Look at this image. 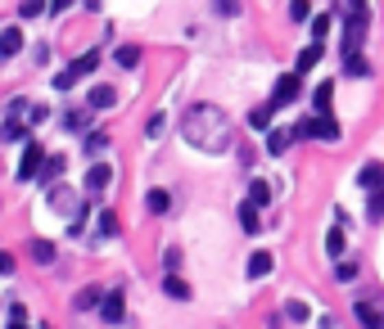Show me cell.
Instances as JSON below:
<instances>
[{
    "label": "cell",
    "instance_id": "obj_5",
    "mask_svg": "<svg viewBox=\"0 0 384 329\" xmlns=\"http://www.w3.org/2000/svg\"><path fill=\"white\" fill-rule=\"evenodd\" d=\"M50 208L55 212H64V217H77V189H68V185H50Z\"/></svg>",
    "mask_w": 384,
    "mask_h": 329
},
{
    "label": "cell",
    "instance_id": "obj_35",
    "mask_svg": "<svg viewBox=\"0 0 384 329\" xmlns=\"http://www.w3.org/2000/svg\"><path fill=\"white\" fill-rule=\"evenodd\" d=\"M285 320H307V307H303V302H289V307H285Z\"/></svg>",
    "mask_w": 384,
    "mask_h": 329
},
{
    "label": "cell",
    "instance_id": "obj_20",
    "mask_svg": "<svg viewBox=\"0 0 384 329\" xmlns=\"http://www.w3.org/2000/svg\"><path fill=\"white\" fill-rule=\"evenodd\" d=\"M32 257H36V262H41V266H50V262H55V244L36 239V244H32Z\"/></svg>",
    "mask_w": 384,
    "mask_h": 329
},
{
    "label": "cell",
    "instance_id": "obj_15",
    "mask_svg": "<svg viewBox=\"0 0 384 329\" xmlns=\"http://www.w3.org/2000/svg\"><path fill=\"white\" fill-rule=\"evenodd\" d=\"M357 181H362L366 189H375V185H384V167L380 163H371V167H362V172H357Z\"/></svg>",
    "mask_w": 384,
    "mask_h": 329
},
{
    "label": "cell",
    "instance_id": "obj_25",
    "mask_svg": "<svg viewBox=\"0 0 384 329\" xmlns=\"http://www.w3.org/2000/svg\"><path fill=\"white\" fill-rule=\"evenodd\" d=\"M163 131H167V113H154V118H149V127H145V135H149V140H158Z\"/></svg>",
    "mask_w": 384,
    "mask_h": 329
},
{
    "label": "cell",
    "instance_id": "obj_9",
    "mask_svg": "<svg viewBox=\"0 0 384 329\" xmlns=\"http://www.w3.org/2000/svg\"><path fill=\"white\" fill-rule=\"evenodd\" d=\"M113 104H118L113 86H91V109H113Z\"/></svg>",
    "mask_w": 384,
    "mask_h": 329
},
{
    "label": "cell",
    "instance_id": "obj_42",
    "mask_svg": "<svg viewBox=\"0 0 384 329\" xmlns=\"http://www.w3.org/2000/svg\"><path fill=\"white\" fill-rule=\"evenodd\" d=\"M10 329H27V325H23V320H14V325H10Z\"/></svg>",
    "mask_w": 384,
    "mask_h": 329
},
{
    "label": "cell",
    "instance_id": "obj_23",
    "mask_svg": "<svg viewBox=\"0 0 384 329\" xmlns=\"http://www.w3.org/2000/svg\"><path fill=\"white\" fill-rule=\"evenodd\" d=\"M163 293H172V298H190V289H186V280H176V275H163Z\"/></svg>",
    "mask_w": 384,
    "mask_h": 329
},
{
    "label": "cell",
    "instance_id": "obj_10",
    "mask_svg": "<svg viewBox=\"0 0 384 329\" xmlns=\"http://www.w3.org/2000/svg\"><path fill=\"white\" fill-rule=\"evenodd\" d=\"M357 320H362L366 329H384V311H375L371 302H366V298H362V302H357Z\"/></svg>",
    "mask_w": 384,
    "mask_h": 329
},
{
    "label": "cell",
    "instance_id": "obj_7",
    "mask_svg": "<svg viewBox=\"0 0 384 329\" xmlns=\"http://www.w3.org/2000/svg\"><path fill=\"white\" fill-rule=\"evenodd\" d=\"M109 181H113V167L109 163H91L86 167V189H95V194H99V189H109Z\"/></svg>",
    "mask_w": 384,
    "mask_h": 329
},
{
    "label": "cell",
    "instance_id": "obj_3",
    "mask_svg": "<svg viewBox=\"0 0 384 329\" xmlns=\"http://www.w3.org/2000/svg\"><path fill=\"white\" fill-rule=\"evenodd\" d=\"M294 135H303V140L307 135H312V140H339V122L335 118H303L294 127Z\"/></svg>",
    "mask_w": 384,
    "mask_h": 329
},
{
    "label": "cell",
    "instance_id": "obj_18",
    "mask_svg": "<svg viewBox=\"0 0 384 329\" xmlns=\"http://www.w3.org/2000/svg\"><path fill=\"white\" fill-rule=\"evenodd\" d=\"M240 226L249 235H258V208H253V203H240Z\"/></svg>",
    "mask_w": 384,
    "mask_h": 329
},
{
    "label": "cell",
    "instance_id": "obj_37",
    "mask_svg": "<svg viewBox=\"0 0 384 329\" xmlns=\"http://www.w3.org/2000/svg\"><path fill=\"white\" fill-rule=\"evenodd\" d=\"M312 32H317V41L330 32V18H326V14H317V18H312Z\"/></svg>",
    "mask_w": 384,
    "mask_h": 329
},
{
    "label": "cell",
    "instance_id": "obj_6",
    "mask_svg": "<svg viewBox=\"0 0 384 329\" xmlns=\"http://www.w3.org/2000/svg\"><path fill=\"white\" fill-rule=\"evenodd\" d=\"M298 99V73H285V77H276V90H272V109Z\"/></svg>",
    "mask_w": 384,
    "mask_h": 329
},
{
    "label": "cell",
    "instance_id": "obj_34",
    "mask_svg": "<svg viewBox=\"0 0 384 329\" xmlns=\"http://www.w3.org/2000/svg\"><path fill=\"white\" fill-rule=\"evenodd\" d=\"M36 14H45V5H36V0H27V5H19V18H36Z\"/></svg>",
    "mask_w": 384,
    "mask_h": 329
},
{
    "label": "cell",
    "instance_id": "obj_4",
    "mask_svg": "<svg viewBox=\"0 0 384 329\" xmlns=\"http://www.w3.org/2000/svg\"><path fill=\"white\" fill-rule=\"evenodd\" d=\"M41 163H45L41 144H36V140H27V144H23V163H19V181H32V176L41 172Z\"/></svg>",
    "mask_w": 384,
    "mask_h": 329
},
{
    "label": "cell",
    "instance_id": "obj_17",
    "mask_svg": "<svg viewBox=\"0 0 384 329\" xmlns=\"http://www.w3.org/2000/svg\"><path fill=\"white\" fill-rule=\"evenodd\" d=\"M249 203H253V208L272 203V185H267V181H253V185H249Z\"/></svg>",
    "mask_w": 384,
    "mask_h": 329
},
{
    "label": "cell",
    "instance_id": "obj_26",
    "mask_svg": "<svg viewBox=\"0 0 384 329\" xmlns=\"http://www.w3.org/2000/svg\"><path fill=\"white\" fill-rule=\"evenodd\" d=\"M45 181H59V176H64V154H55V158H45Z\"/></svg>",
    "mask_w": 384,
    "mask_h": 329
},
{
    "label": "cell",
    "instance_id": "obj_19",
    "mask_svg": "<svg viewBox=\"0 0 384 329\" xmlns=\"http://www.w3.org/2000/svg\"><path fill=\"white\" fill-rule=\"evenodd\" d=\"M326 252L335 257V262H344V231H330L326 235Z\"/></svg>",
    "mask_w": 384,
    "mask_h": 329
},
{
    "label": "cell",
    "instance_id": "obj_16",
    "mask_svg": "<svg viewBox=\"0 0 384 329\" xmlns=\"http://www.w3.org/2000/svg\"><path fill=\"white\" fill-rule=\"evenodd\" d=\"M312 99H317V118H330V99H335L330 81H321V86H317V95H312Z\"/></svg>",
    "mask_w": 384,
    "mask_h": 329
},
{
    "label": "cell",
    "instance_id": "obj_8",
    "mask_svg": "<svg viewBox=\"0 0 384 329\" xmlns=\"http://www.w3.org/2000/svg\"><path fill=\"white\" fill-rule=\"evenodd\" d=\"M23 50V32L19 27H5V32H0V55L10 59V55H19Z\"/></svg>",
    "mask_w": 384,
    "mask_h": 329
},
{
    "label": "cell",
    "instance_id": "obj_1",
    "mask_svg": "<svg viewBox=\"0 0 384 329\" xmlns=\"http://www.w3.org/2000/svg\"><path fill=\"white\" fill-rule=\"evenodd\" d=\"M181 135L195 144L199 154H226L230 140H235V127H230L226 109H217V104H190L186 122H181Z\"/></svg>",
    "mask_w": 384,
    "mask_h": 329
},
{
    "label": "cell",
    "instance_id": "obj_24",
    "mask_svg": "<svg viewBox=\"0 0 384 329\" xmlns=\"http://www.w3.org/2000/svg\"><path fill=\"white\" fill-rule=\"evenodd\" d=\"M99 302H104V298H99V289H82V293H77V307H82V311L99 307Z\"/></svg>",
    "mask_w": 384,
    "mask_h": 329
},
{
    "label": "cell",
    "instance_id": "obj_14",
    "mask_svg": "<svg viewBox=\"0 0 384 329\" xmlns=\"http://www.w3.org/2000/svg\"><path fill=\"white\" fill-rule=\"evenodd\" d=\"M272 266H276V262H272V252H253V257H249V275H253V280H263Z\"/></svg>",
    "mask_w": 384,
    "mask_h": 329
},
{
    "label": "cell",
    "instance_id": "obj_11",
    "mask_svg": "<svg viewBox=\"0 0 384 329\" xmlns=\"http://www.w3.org/2000/svg\"><path fill=\"white\" fill-rule=\"evenodd\" d=\"M317 64H321V41H312V45H307V50H298V68H294V73H298V77H303L307 68H317Z\"/></svg>",
    "mask_w": 384,
    "mask_h": 329
},
{
    "label": "cell",
    "instance_id": "obj_36",
    "mask_svg": "<svg viewBox=\"0 0 384 329\" xmlns=\"http://www.w3.org/2000/svg\"><path fill=\"white\" fill-rule=\"evenodd\" d=\"M307 14H312V10H307V0H294V5H289V18H298V23H303Z\"/></svg>",
    "mask_w": 384,
    "mask_h": 329
},
{
    "label": "cell",
    "instance_id": "obj_2",
    "mask_svg": "<svg viewBox=\"0 0 384 329\" xmlns=\"http://www.w3.org/2000/svg\"><path fill=\"white\" fill-rule=\"evenodd\" d=\"M366 27H371V10L366 5H348L344 10V59H362Z\"/></svg>",
    "mask_w": 384,
    "mask_h": 329
},
{
    "label": "cell",
    "instance_id": "obj_40",
    "mask_svg": "<svg viewBox=\"0 0 384 329\" xmlns=\"http://www.w3.org/2000/svg\"><path fill=\"white\" fill-rule=\"evenodd\" d=\"M73 81H77V77H73V73H68V68H64V73H59V77H55V86H59V90H68V86H73Z\"/></svg>",
    "mask_w": 384,
    "mask_h": 329
},
{
    "label": "cell",
    "instance_id": "obj_28",
    "mask_svg": "<svg viewBox=\"0 0 384 329\" xmlns=\"http://www.w3.org/2000/svg\"><path fill=\"white\" fill-rule=\"evenodd\" d=\"M335 280H339V285L357 280V266H352V262H335Z\"/></svg>",
    "mask_w": 384,
    "mask_h": 329
},
{
    "label": "cell",
    "instance_id": "obj_13",
    "mask_svg": "<svg viewBox=\"0 0 384 329\" xmlns=\"http://www.w3.org/2000/svg\"><path fill=\"white\" fill-rule=\"evenodd\" d=\"M95 64H99V55L91 50V55H77L73 64H68V73H73V77H86V73H95Z\"/></svg>",
    "mask_w": 384,
    "mask_h": 329
},
{
    "label": "cell",
    "instance_id": "obj_12",
    "mask_svg": "<svg viewBox=\"0 0 384 329\" xmlns=\"http://www.w3.org/2000/svg\"><path fill=\"white\" fill-rule=\"evenodd\" d=\"M99 316L109 320V325H118V320H122V293H109V298H104V302H99Z\"/></svg>",
    "mask_w": 384,
    "mask_h": 329
},
{
    "label": "cell",
    "instance_id": "obj_38",
    "mask_svg": "<svg viewBox=\"0 0 384 329\" xmlns=\"http://www.w3.org/2000/svg\"><path fill=\"white\" fill-rule=\"evenodd\" d=\"M163 262H167V275H172L176 262H181V248H167V252H163Z\"/></svg>",
    "mask_w": 384,
    "mask_h": 329
},
{
    "label": "cell",
    "instance_id": "obj_21",
    "mask_svg": "<svg viewBox=\"0 0 384 329\" xmlns=\"http://www.w3.org/2000/svg\"><path fill=\"white\" fill-rule=\"evenodd\" d=\"M289 140H294V131H272L267 149H272V154H285V149H289Z\"/></svg>",
    "mask_w": 384,
    "mask_h": 329
},
{
    "label": "cell",
    "instance_id": "obj_32",
    "mask_svg": "<svg viewBox=\"0 0 384 329\" xmlns=\"http://www.w3.org/2000/svg\"><path fill=\"white\" fill-rule=\"evenodd\" d=\"M366 212H371V217H375V221H380V217H384V189H380V194H371V203H366Z\"/></svg>",
    "mask_w": 384,
    "mask_h": 329
},
{
    "label": "cell",
    "instance_id": "obj_33",
    "mask_svg": "<svg viewBox=\"0 0 384 329\" xmlns=\"http://www.w3.org/2000/svg\"><path fill=\"white\" fill-rule=\"evenodd\" d=\"M64 127L68 131H82V127H86V113H64Z\"/></svg>",
    "mask_w": 384,
    "mask_h": 329
},
{
    "label": "cell",
    "instance_id": "obj_41",
    "mask_svg": "<svg viewBox=\"0 0 384 329\" xmlns=\"http://www.w3.org/2000/svg\"><path fill=\"white\" fill-rule=\"evenodd\" d=\"M10 271H14V257H10L5 248H0V275H10Z\"/></svg>",
    "mask_w": 384,
    "mask_h": 329
},
{
    "label": "cell",
    "instance_id": "obj_29",
    "mask_svg": "<svg viewBox=\"0 0 384 329\" xmlns=\"http://www.w3.org/2000/svg\"><path fill=\"white\" fill-rule=\"evenodd\" d=\"M19 135H23L19 118H5V127H0V140H19Z\"/></svg>",
    "mask_w": 384,
    "mask_h": 329
},
{
    "label": "cell",
    "instance_id": "obj_27",
    "mask_svg": "<svg viewBox=\"0 0 384 329\" xmlns=\"http://www.w3.org/2000/svg\"><path fill=\"white\" fill-rule=\"evenodd\" d=\"M118 64H122V68H136V64H141V50H136V45H122V50H118Z\"/></svg>",
    "mask_w": 384,
    "mask_h": 329
},
{
    "label": "cell",
    "instance_id": "obj_31",
    "mask_svg": "<svg viewBox=\"0 0 384 329\" xmlns=\"http://www.w3.org/2000/svg\"><path fill=\"white\" fill-rule=\"evenodd\" d=\"M99 235H118V217L113 212H99Z\"/></svg>",
    "mask_w": 384,
    "mask_h": 329
},
{
    "label": "cell",
    "instance_id": "obj_39",
    "mask_svg": "<svg viewBox=\"0 0 384 329\" xmlns=\"http://www.w3.org/2000/svg\"><path fill=\"white\" fill-rule=\"evenodd\" d=\"M272 113H276L272 104H267V109H258V113H253V127H267V118H272Z\"/></svg>",
    "mask_w": 384,
    "mask_h": 329
},
{
    "label": "cell",
    "instance_id": "obj_22",
    "mask_svg": "<svg viewBox=\"0 0 384 329\" xmlns=\"http://www.w3.org/2000/svg\"><path fill=\"white\" fill-rule=\"evenodd\" d=\"M172 208V194L167 189H149V212H167Z\"/></svg>",
    "mask_w": 384,
    "mask_h": 329
},
{
    "label": "cell",
    "instance_id": "obj_30",
    "mask_svg": "<svg viewBox=\"0 0 384 329\" xmlns=\"http://www.w3.org/2000/svg\"><path fill=\"white\" fill-rule=\"evenodd\" d=\"M344 68H348L352 77H366V73H371V64H366V59H344Z\"/></svg>",
    "mask_w": 384,
    "mask_h": 329
}]
</instances>
